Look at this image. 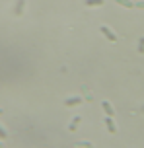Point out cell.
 <instances>
[{"mask_svg":"<svg viewBox=\"0 0 144 148\" xmlns=\"http://www.w3.org/2000/svg\"><path fill=\"white\" fill-rule=\"evenodd\" d=\"M99 31H101V33H103V35H105L107 39L111 41V43H117V41H119V37L115 35V31H113V29H109L107 25H101V27H99Z\"/></svg>","mask_w":144,"mask_h":148,"instance_id":"cell-1","label":"cell"},{"mask_svg":"<svg viewBox=\"0 0 144 148\" xmlns=\"http://www.w3.org/2000/svg\"><path fill=\"white\" fill-rule=\"evenodd\" d=\"M84 99L80 96H72V97H68V99H64V107H74V105H80Z\"/></svg>","mask_w":144,"mask_h":148,"instance_id":"cell-2","label":"cell"},{"mask_svg":"<svg viewBox=\"0 0 144 148\" xmlns=\"http://www.w3.org/2000/svg\"><path fill=\"white\" fill-rule=\"evenodd\" d=\"M101 109L105 111V115H109V117H115V109H113V105L109 103L107 99H103V101H101Z\"/></svg>","mask_w":144,"mask_h":148,"instance_id":"cell-3","label":"cell"},{"mask_svg":"<svg viewBox=\"0 0 144 148\" xmlns=\"http://www.w3.org/2000/svg\"><path fill=\"white\" fill-rule=\"evenodd\" d=\"M105 127H107V131H109L111 134H115V133H117V125H115L113 117H109V115L105 117Z\"/></svg>","mask_w":144,"mask_h":148,"instance_id":"cell-4","label":"cell"},{"mask_svg":"<svg viewBox=\"0 0 144 148\" xmlns=\"http://www.w3.org/2000/svg\"><path fill=\"white\" fill-rule=\"evenodd\" d=\"M80 123H82V117H80V115H76V117L72 119V121H70V125H68V131H70V133H74L76 129H78V125H80Z\"/></svg>","mask_w":144,"mask_h":148,"instance_id":"cell-5","label":"cell"},{"mask_svg":"<svg viewBox=\"0 0 144 148\" xmlns=\"http://www.w3.org/2000/svg\"><path fill=\"white\" fill-rule=\"evenodd\" d=\"M84 4L90 8H96V6H103V0H86Z\"/></svg>","mask_w":144,"mask_h":148,"instance_id":"cell-6","label":"cell"},{"mask_svg":"<svg viewBox=\"0 0 144 148\" xmlns=\"http://www.w3.org/2000/svg\"><path fill=\"white\" fill-rule=\"evenodd\" d=\"M23 4H25V0H18V6H16V16H22V12H23Z\"/></svg>","mask_w":144,"mask_h":148,"instance_id":"cell-7","label":"cell"},{"mask_svg":"<svg viewBox=\"0 0 144 148\" xmlns=\"http://www.w3.org/2000/svg\"><path fill=\"white\" fill-rule=\"evenodd\" d=\"M117 4H121V6H125V8H134V4L130 2V0H115Z\"/></svg>","mask_w":144,"mask_h":148,"instance_id":"cell-8","label":"cell"},{"mask_svg":"<svg viewBox=\"0 0 144 148\" xmlns=\"http://www.w3.org/2000/svg\"><path fill=\"white\" fill-rule=\"evenodd\" d=\"M138 53L144 55V37H140V41H138Z\"/></svg>","mask_w":144,"mask_h":148,"instance_id":"cell-9","label":"cell"},{"mask_svg":"<svg viewBox=\"0 0 144 148\" xmlns=\"http://www.w3.org/2000/svg\"><path fill=\"white\" fill-rule=\"evenodd\" d=\"M6 138H8V133L4 131V127L0 125V140H6Z\"/></svg>","mask_w":144,"mask_h":148,"instance_id":"cell-10","label":"cell"},{"mask_svg":"<svg viewBox=\"0 0 144 148\" xmlns=\"http://www.w3.org/2000/svg\"><path fill=\"white\" fill-rule=\"evenodd\" d=\"M136 8H144V2H138V4H134Z\"/></svg>","mask_w":144,"mask_h":148,"instance_id":"cell-11","label":"cell"},{"mask_svg":"<svg viewBox=\"0 0 144 148\" xmlns=\"http://www.w3.org/2000/svg\"><path fill=\"white\" fill-rule=\"evenodd\" d=\"M140 111H142V113H144V105H142V107H140Z\"/></svg>","mask_w":144,"mask_h":148,"instance_id":"cell-12","label":"cell"},{"mask_svg":"<svg viewBox=\"0 0 144 148\" xmlns=\"http://www.w3.org/2000/svg\"><path fill=\"white\" fill-rule=\"evenodd\" d=\"M0 115H2V109H0Z\"/></svg>","mask_w":144,"mask_h":148,"instance_id":"cell-13","label":"cell"}]
</instances>
